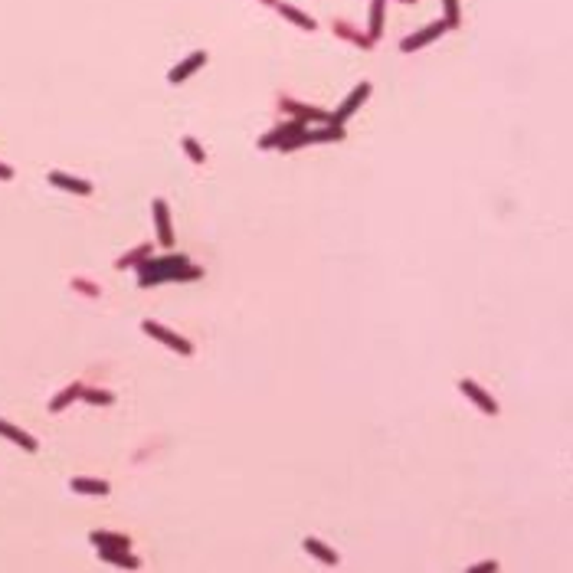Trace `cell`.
Instances as JSON below:
<instances>
[{
  "label": "cell",
  "instance_id": "15",
  "mask_svg": "<svg viewBox=\"0 0 573 573\" xmlns=\"http://www.w3.org/2000/svg\"><path fill=\"white\" fill-rule=\"evenodd\" d=\"M75 397H82V384H73L69 390H63V397H56V400H53V403H50V410H53V413H59V410L66 406V403H73Z\"/></svg>",
  "mask_w": 573,
  "mask_h": 573
},
{
  "label": "cell",
  "instance_id": "18",
  "mask_svg": "<svg viewBox=\"0 0 573 573\" xmlns=\"http://www.w3.org/2000/svg\"><path fill=\"white\" fill-rule=\"evenodd\" d=\"M184 151L190 154V161H197V164L203 161V148H200V144L194 141V138H184Z\"/></svg>",
  "mask_w": 573,
  "mask_h": 573
},
{
  "label": "cell",
  "instance_id": "11",
  "mask_svg": "<svg viewBox=\"0 0 573 573\" xmlns=\"http://www.w3.org/2000/svg\"><path fill=\"white\" fill-rule=\"evenodd\" d=\"M73 491H79V495H109L112 485L99 482V478H73Z\"/></svg>",
  "mask_w": 573,
  "mask_h": 573
},
{
  "label": "cell",
  "instance_id": "17",
  "mask_svg": "<svg viewBox=\"0 0 573 573\" xmlns=\"http://www.w3.org/2000/svg\"><path fill=\"white\" fill-rule=\"evenodd\" d=\"M455 24H459V0H446V26L452 30Z\"/></svg>",
  "mask_w": 573,
  "mask_h": 573
},
{
  "label": "cell",
  "instance_id": "12",
  "mask_svg": "<svg viewBox=\"0 0 573 573\" xmlns=\"http://www.w3.org/2000/svg\"><path fill=\"white\" fill-rule=\"evenodd\" d=\"M305 550H308V554H314V557H318V561H324V563H337V554L328 547V544H321L318 537H305Z\"/></svg>",
  "mask_w": 573,
  "mask_h": 573
},
{
  "label": "cell",
  "instance_id": "16",
  "mask_svg": "<svg viewBox=\"0 0 573 573\" xmlns=\"http://www.w3.org/2000/svg\"><path fill=\"white\" fill-rule=\"evenodd\" d=\"M151 256V246H141V250H135L131 256H125V259L118 262V269H125V265H138V259H148Z\"/></svg>",
  "mask_w": 573,
  "mask_h": 573
},
{
  "label": "cell",
  "instance_id": "3",
  "mask_svg": "<svg viewBox=\"0 0 573 573\" xmlns=\"http://www.w3.org/2000/svg\"><path fill=\"white\" fill-rule=\"evenodd\" d=\"M459 390H462V393H465L469 400H472V403H475V406H478L482 413H488V416H498V403L488 397V393H485V390H482L478 384H475V380H469V377H465V380H459Z\"/></svg>",
  "mask_w": 573,
  "mask_h": 573
},
{
  "label": "cell",
  "instance_id": "9",
  "mask_svg": "<svg viewBox=\"0 0 573 573\" xmlns=\"http://www.w3.org/2000/svg\"><path fill=\"white\" fill-rule=\"evenodd\" d=\"M154 223H158V236L164 246H174V233H171V220H167V203L154 200Z\"/></svg>",
  "mask_w": 573,
  "mask_h": 573
},
{
  "label": "cell",
  "instance_id": "5",
  "mask_svg": "<svg viewBox=\"0 0 573 573\" xmlns=\"http://www.w3.org/2000/svg\"><path fill=\"white\" fill-rule=\"evenodd\" d=\"M367 95H370V82H361V86H357V88H354V92L348 95V102H344V105H341V109L335 112V122H337V125H341V122H344L348 115L357 112V109H361V102L367 99Z\"/></svg>",
  "mask_w": 573,
  "mask_h": 573
},
{
  "label": "cell",
  "instance_id": "13",
  "mask_svg": "<svg viewBox=\"0 0 573 573\" xmlns=\"http://www.w3.org/2000/svg\"><path fill=\"white\" fill-rule=\"evenodd\" d=\"M275 7H279V10L285 13L288 20H292V24H299V26H305V30H314V20L312 17H305V13L301 10H295V7H288V3H279V0H275Z\"/></svg>",
  "mask_w": 573,
  "mask_h": 573
},
{
  "label": "cell",
  "instance_id": "2",
  "mask_svg": "<svg viewBox=\"0 0 573 573\" xmlns=\"http://www.w3.org/2000/svg\"><path fill=\"white\" fill-rule=\"evenodd\" d=\"M141 328H144V335L158 337L161 344H167V348H174L177 354H190V350H194V348H190V341H184L180 335H174V331H167V328H161L158 321H144Z\"/></svg>",
  "mask_w": 573,
  "mask_h": 573
},
{
  "label": "cell",
  "instance_id": "21",
  "mask_svg": "<svg viewBox=\"0 0 573 573\" xmlns=\"http://www.w3.org/2000/svg\"><path fill=\"white\" fill-rule=\"evenodd\" d=\"M13 177V167H7V164H0V180H10Z\"/></svg>",
  "mask_w": 573,
  "mask_h": 573
},
{
  "label": "cell",
  "instance_id": "7",
  "mask_svg": "<svg viewBox=\"0 0 573 573\" xmlns=\"http://www.w3.org/2000/svg\"><path fill=\"white\" fill-rule=\"evenodd\" d=\"M50 184H56L59 190H73V194H92V184H88V180L69 177V174H63V171H50Z\"/></svg>",
  "mask_w": 573,
  "mask_h": 573
},
{
  "label": "cell",
  "instance_id": "10",
  "mask_svg": "<svg viewBox=\"0 0 573 573\" xmlns=\"http://www.w3.org/2000/svg\"><path fill=\"white\" fill-rule=\"evenodd\" d=\"M203 63H207V53H194V56H190V59H184V63L177 66V69H171V82H174V86H180V82H184L187 75L197 73Z\"/></svg>",
  "mask_w": 573,
  "mask_h": 573
},
{
  "label": "cell",
  "instance_id": "19",
  "mask_svg": "<svg viewBox=\"0 0 573 573\" xmlns=\"http://www.w3.org/2000/svg\"><path fill=\"white\" fill-rule=\"evenodd\" d=\"M82 397H86L88 403H112V393H105V390H86Z\"/></svg>",
  "mask_w": 573,
  "mask_h": 573
},
{
  "label": "cell",
  "instance_id": "6",
  "mask_svg": "<svg viewBox=\"0 0 573 573\" xmlns=\"http://www.w3.org/2000/svg\"><path fill=\"white\" fill-rule=\"evenodd\" d=\"M0 436H7L10 442H17V446L24 449V452H37L39 442L30 433H24V429H17L13 423H7V420H0Z\"/></svg>",
  "mask_w": 573,
  "mask_h": 573
},
{
  "label": "cell",
  "instance_id": "8",
  "mask_svg": "<svg viewBox=\"0 0 573 573\" xmlns=\"http://www.w3.org/2000/svg\"><path fill=\"white\" fill-rule=\"evenodd\" d=\"M88 541H92L99 550H118V547L128 550V547H131V541H128L125 534H105V531H92Z\"/></svg>",
  "mask_w": 573,
  "mask_h": 573
},
{
  "label": "cell",
  "instance_id": "20",
  "mask_svg": "<svg viewBox=\"0 0 573 573\" xmlns=\"http://www.w3.org/2000/svg\"><path fill=\"white\" fill-rule=\"evenodd\" d=\"M472 573H495L498 570V563L495 561H482V563H475V567H469Z\"/></svg>",
  "mask_w": 573,
  "mask_h": 573
},
{
  "label": "cell",
  "instance_id": "14",
  "mask_svg": "<svg viewBox=\"0 0 573 573\" xmlns=\"http://www.w3.org/2000/svg\"><path fill=\"white\" fill-rule=\"evenodd\" d=\"M384 30V0H374V10H370V43L380 37Z\"/></svg>",
  "mask_w": 573,
  "mask_h": 573
},
{
  "label": "cell",
  "instance_id": "1",
  "mask_svg": "<svg viewBox=\"0 0 573 573\" xmlns=\"http://www.w3.org/2000/svg\"><path fill=\"white\" fill-rule=\"evenodd\" d=\"M200 269L190 265L187 256H164V259H144L138 262V282L148 288V285H158V282H167V279H200Z\"/></svg>",
  "mask_w": 573,
  "mask_h": 573
},
{
  "label": "cell",
  "instance_id": "4",
  "mask_svg": "<svg viewBox=\"0 0 573 573\" xmlns=\"http://www.w3.org/2000/svg\"><path fill=\"white\" fill-rule=\"evenodd\" d=\"M449 26H446V20H439V24H433V26H426L423 33H416V37H406L400 46H403V53H413V50H420V46H426V43H433L436 37H442Z\"/></svg>",
  "mask_w": 573,
  "mask_h": 573
},
{
  "label": "cell",
  "instance_id": "22",
  "mask_svg": "<svg viewBox=\"0 0 573 573\" xmlns=\"http://www.w3.org/2000/svg\"><path fill=\"white\" fill-rule=\"evenodd\" d=\"M406 3H413V0H406Z\"/></svg>",
  "mask_w": 573,
  "mask_h": 573
}]
</instances>
